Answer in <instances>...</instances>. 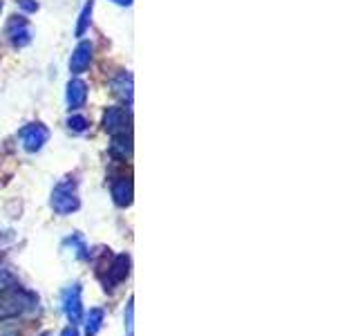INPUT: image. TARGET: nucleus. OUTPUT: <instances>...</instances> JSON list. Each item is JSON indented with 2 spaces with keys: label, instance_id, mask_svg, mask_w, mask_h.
Here are the masks:
<instances>
[{
  "label": "nucleus",
  "instance_id": "f257e3e1",
  "mask_svg": "<svg viewBox=\"0 0 358 336\" xmlns=\"http://www.w3.org/2000/svg\"><path fill=\"white\" fill-rule=\"evenodd\" d=\"M38 307V296L22 287L5 269H0V321L18 318Z\"/></svg>",
  "mask_w": 358,
  "mask_h": 336
},
{
  "label": "nucleus",
  "instance_id": "f03ea898",
  "mask_svg": "<svg viewBox=\"0 0 358 336\" xmlns=\"http://www.w3.org/2000/svg\"><path fill=\"white\" fill-rule=\"evenodd\" d=\"M50 206L56 216H72L81 209V197H78V184L74 177H63L59 184L52 188Z\"/></svg>",
  "mask_w": 358,
  "mask_h": 336
},
{
  "label": "nucleus",
  "instance_id": "7ed1b4c3",
  "mask_svg": "<svg viewBox=\"0 0 358 336\" xmlns=\"http://www.w3.org/2000/svg\"><path fill=\"white\" fill-rule=\"evenodd\" d=\"M18 139H20V146L25 153H29V155L41 153L43 146L50 139V128L41 121H31L18 130Z\"/></svg>",
  "mask_w": 358,
  "mask_h": 336
},
{
  "label": "nucleus",
  "instance_id": "20e7f679",
  "mask_svg": "<svg viewBox=\"0 0 358 336\" xmlns=\"http://www.w3.org/2000/svg\"><path fill=\"white\" fill-rule=\"evenodd\" d=\"M101 126H103V130L110 134V137H115V134H123V132H130V126H132L130 110L121 108V106H108L103 110Z\"/></svg>",
  "mask_w": 358,
  "mask_h": 336
},
{
  "label": "nucleus",
  "instance_id": "39448f33",
  "mask_svg": "<svg viewBox=\"0 0 358 336\" xmlns=\"http://www.w3.org/2000/svg\"><path fill=\"white\" fill-rule=\"evenodd\" d=\"M92 61H94V45H92V41L81 38L76 48L72 50L70 63H67V67H70V74L72 76L85 74L90 70V65H92Z\"/></svg>",
  "mask_w": 358,
  "mask_h": 336
},
{
  "label": "nucleus",
  "instance_id": "423d86ee",
  "mask_svg": "<svg viewBox=\"0 0 358 336\" xmlns=\"http://www.w3.org/2000/svg\"><path fill=\"white\" fill-rule=\"evenodd\" d=\"M83 289H81V283H74L70 285L65 291H63V312L67 321H70L72 325H78L83 321Z\"/></svg>",
  "mask_w": 358,
  "mask_h": 336
},
{
  "label": "nucleus",
  "instance_id": "0eeeda50",
  "mask_svg": "<svg viewBox=\"0 0 358 336\" xmlns=\"http://www.w3.org/2000/svg\"><path fill=\"white\" fill-rule=\"evenodd\" d=\"M5 36L11 43V48L22 50L27 48L31 43V27L25 16H14L7 22V29H5Z\"/></svg>",
  "mask_w": 358,
  "mask_h": 336
},
{
  "label": "nucleus",
  "instance_id": "6e6552de",
  "mask_svg": "<svg viewBox=\"0 0 358 336\" xmlns=\"http://www.w3.org/2000/svg\"><path fill=\"white\" fill-rule=\"evenodd\" d=\"M87 104V83L81 76H72L65 85V106L70 112H78Z\"/></svg>",
  "mask_w": 358,
  "mask_h": 336
},
{
  "label": "nucleus",
  "instance_id": "1a4fd4ad",
  "mask_svg": "<svg viewBox=\"0 0 358 336\" xmlns=\"http://www.w3.org/2000/svg\"><path fill=\"white\" fill-rule=\"evenodd\" d=\"M130 274V255L128 253H119L112 258V262L108 267V276L103 280L106 289H115L117 285H121L123 280Z\"/></svg>",
  "mask_w": 358,
  "mask_h": 336
},
{
  "label": "nucleus",
  "instance_id": "9d476101",
  "mask_svg": "<svg viewBox=\"0 0 358 336\" xmlns=\"http://www.w3.org/2000/svg\"><path fill=\"white\" fill-rule=\"evenodd\" d=\"M110 195L112 200H115V204L121 206V209H126L132 204V197H134V184H132V179L130 177H117V179H112L110 182Z\"/></svg>",
  "mask_w": 358,
  "mask_h": 336
},
{
  "label": "nucleus",
  "instance_id": "9b49d317",
  "mask_svg": "<svg viewBox=\"0 0 358 336\" xmlns=\"http://www.w3.org/2000/svg\"><path fill=\"white\" fill-rule=\"evenodd\" d=\"M110 90H112V94H115L117 99H121L123 104H132V90H134V85H132V74L130 72H126V70H121V72H117L115 76L110 78Z\"/></svg>",
  "mask_w": 358,
  "mask_h": 336
},
{
  "label": "nucleus",
  "instance_id": "f8f14e48",
  "mask_svg": "<svg viewBox=\"0 0 358 336\" xmlns=\"http://www.w3.org/2000/svg\"><path fill=\"white\" fill-rule=\"evenodd\" d=\"M92 14H94V0H87V3L78 11V20L74 27V36L81 41L85 34L90 31V25H92Z\"/></svg>",
  "mask_w": 358,
  "mask_h": 336
},
{
  "label": "nucleus",
  "instance_id": "ddd939ff",
  "mask_svg": "<svg viewBox=\"0 0 358 336\" xmlns=\"http://www.w3.org/2000/svg\"><path fill=\"white\" fill-rule=\"evenodd\" d=\"M110 153L119 157V160H130L132 155V137L130 132H123V134H115L110 144Z\"/></svg>",
  "mask_w": 358,
  "mask_h": 336
},
{
  "label": "nucleus",
  "instance_id": "4468645a",
  "mask_svg": "<svg viewBox=\"0 0 358 336\" xmlns=\"http://www.w3.org/2000/svg\"><path fill=\"white\" fill-rule=\"evenodd\" d=\"M85 316V336H96L101 332V328H103V321H106V314L101 307H92L87 314H83Z\"/></svg>",
  "mask_w": 358,
  "mask_h": 336
},
{
  "label": "nucleus",
  "instance_id": "2eb2a0df",
  "mask_svg": "<svg viewBox=\"0 0 358 336\" xmlns=\"http://www.w3.org/2000/svg\"><path fill=\"white\" fill-rule=\"evenodd\" d=\"M65 126L72 134H83L90 130V121L83 115H78V112H72V115L65 119Z\"/></svg>",
  "mask_w": 358,
  "mask_h": 336
},
{
  "label": "nucleus",
  "instance_id": "dca6fc26",
  "mask_svg": "<svg viewBox=\"0 0 358 336\" xmlns=\"http://www.w3.org/2000/svg\"><path fill=\"white\" fill-rule=\"evenodd\" d=\"M16 5L22 9V14H36V11L41 9L38 0H16Z\"/></svg>",
  "mask_w": 358,
  "mask_h": 336
},
{
  "label": "nucleus",
  "instance_id": "f3484780",
  "mask_svg": "<svg viewBox=\"0 0 358 336\" xmlns=\"http://www.w3.org/2000/svg\"><path fill=\"white\" fill-rule=\"evenodd\" d=\"M132 314H134V307H132V298H130L128 305H126V328H128V336H132Z\"/></svg>",
  "mask_w": 358,
  "mask_h": 336
},
{
  "label": "nucleus",
  "instance_id": "a211bd4d",
  "mask_svg": "<svg viewBox=\"0 0 358 336\" xmlns=\"http://www.w3.org/2000/svg\"><path fill=\"white\" fill-rule=\"evenodd\" d=\"M61 336H78L76 325H70V328H65V330L61 332Z\"/></svg>",
  "mask_w": 358,
  "mask_h": 336
},
{
  "label": "nucleus",
  "instance_id": "6ab92c4d",
  "mask_svg": "<svg viewBox=\"0 0 358 336\" xmlns=\"http://www.w3.org/2000/svg\"><path fill=\"white\" fill-rule=\"evenodd\" d=\"M110 3H115L119 7H130L132 5V0H110Z\"/></svg>",
  "mask_w": 358,
  "mask_h": 336
},
{
  "label": "nucleus",
  "instance_id": "aec40b11",
  "mask_svg": "<svg viewBox=\"0 0 358 336\" xmlns=\"http://www.w3.org/2000/svg\"><path fill=\"white\" fill-rule=\"evenodd\" d=\"M3 7H5V3H3V0H0V11H3Z\"/></svg>",
  "mask_w": 358,
  "mask_h": 336
},
{
  "label": "nucleus",
  "instance_id": "412c9836",
  "mask_svg": "<svg viewBox=\"0 0 358 336\" xmlns=\"http://www.w3.org/2000/svg\"><path fill=\"white\" fill-rule=\"evenodd\" d=\"M41 336H52V334H50V332H45V334H41Z\"/></svg>",
  "mask_w": 358,
  "mask_h": 336
}]
</instances>
